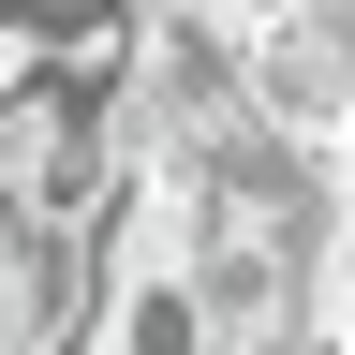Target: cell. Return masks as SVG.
<instances>
[{
	"label": "cell",
	"instance_id": "1",
	"mask_svg": "<svg viewBox=\"0 0 355 355\" xmlns=\"http://www.w3.org/2000/svg\"><path fill=\"white\" fill-rule=\"evenodd\" d=\"M252 355H326V326H296V340H252Z\"/></svg>",
	"mask_w": 355,
	"mask_h": 355
}]
</instances>
